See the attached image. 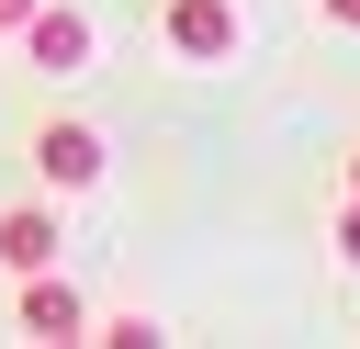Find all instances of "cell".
<instances>
[{"label":"cell","instance_id":"obj_1","mask_svg":"<svg viewBox=\"0 0 360 349\" xmlns=\"http://www.w3.org/2000/svg\"><path fill=\"white\" fill-rule=\"evenodd\" d=\"M34 169H45V191H101V169H112V146H101V124H79V113H56V124H34Z\"/></svg>","mask_w":360,"mask_h":349},{"label":"cell","instance_id":"obj_2","mask_svg":"<svg viewBox=\"0 0 360 349\" xmlns=\"http://www.w3.org/2000/svg\"><path fill=\"white\" fill-rule=\"evenodd\" d=\"M158 34H169V56H191V68H225V56H236V0H158Z\"/></svg>","mask_w":360,"mask_h":349},{"label":"cell","instance_id":"obj_3","mask_svg":"<svg viewBox=\"0 0 360 349\" xmlns=\"http://www.w3.org/2000/svg\"><path fill=\"white\" fill-rule=\"evenodd\" d=\"M22 56H34L45 79H79V68H90V11H56V0H34V23H22Z\"/></svg>","mask_w":360,"mask_h":349},{"label":"cell","instance_id":"obj_4","mask_svg":"<svg viewBox=\"0 0 360 349\" xmlns=\"http://www.w3.org/2000/svg\"><path fill=\"white\" fill-rule=\"evenodd\" d=\"M11 315H22V338H79V326H90V304H79L56 270H22V304H11Z\"/></svg>","mask_w":360,"mask_h":349},{"label":"cell","instance_id":"obj_5","mask_svg":"<svg viewBox=\"0 0 360 349\" xmlns=\"http://www.w3.org/2000/svg\"><path fill=\"white\" fill-rule=\"evenodd\" d=\"M0 270H56V214H45V203L0 214Z\"/></svg>","mask_w":360,"mask_h":349},{"label":"cell","instance_id":"obj_6","mask_svg":"<svg viewBox=\"0 0 360 349\" xmlns=\"http://www.w3.org/2000/svg\"><path fill=\"white\" fill-rule=\"evenodd\" d=\"M101 349H158V315H135V304H124V315H101Z\"/></svg>","mask_w":360,"mask_h":349},{"label":"cell","instance_id":"obj_7","mask_svg":"<svg viewBox=\"0 0 360 349\" xmlns=\"http://www.w3.org/2000/svg\"><path fill=\"white\" fill-rule=\"evenodd\" d=\"M338 259L360 270V203H338Z\"/></svg>","mask_w":360,"mask_h":349},{"label":"cell","instance_id":"obj_8","mask_svg":"<svg viewBox=\"0 0 360 349\" xmlns=\"http://www.w3.org/2000/svg\"><path fill=\"white\" fill-rule=\"evenodd\" d=\"M22 23H34V0H0V34H22Z\"/></svg>","mask_w":360,"mask_h":349},{"label":"cell","instance_id":"obj_9","mask_svg":"<svg viewBox=\"0 0 360 349\" xmlns=\"http://www.w3.org/2000/svg\"><path fill=\"white\" fill-rule=\"evenodd\" d=\"M315 11H326V23H360V0H315Z\"/></svg>","mask_w":360,"mask_h":349},{"label":"cell","instance_id":"obj_10","mask_svg":"<svg viewBox=\"0 0 360 349\" xmlns=\"http://www.w3.org/2000/svg\"><path fill=\"white\" fill-rule=\"evenodd\" d=\"M349 203H360V158H349Z\"/></svg>","mask_w":360,"mask_h":349}]
</instances>
